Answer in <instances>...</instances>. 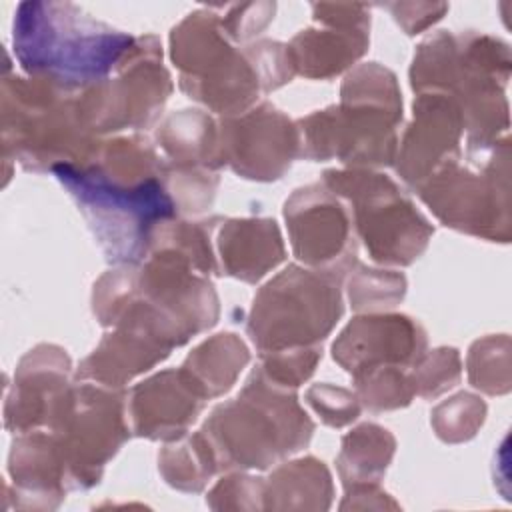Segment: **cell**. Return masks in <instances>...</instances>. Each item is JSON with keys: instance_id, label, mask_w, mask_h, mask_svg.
Here are the masks:
<instances>
[{"instance_id": "12", "label": "cell", "mask_w": 512, "mask_h": 512, "mask_svg": "<svg viewBox=\"0 0 512 512\" xmlns=\"http://www.w3.org/2000/svg\"><path fill=\"white\" fill-rule=\"evenodd\" d=\"M296 258L314 270L342 280L356 264V244L346 208L324 184L296 190L284 206Z\"/></svg>"}, {"instance_id": "5", "label": "cell", "mask_w": 512, "mask_h": 512, "mask_svg": "<svg viewBox=\"0 0 512 512\" xmlns=\"http://www.w3.org/2000/svg\"><path fill=\"white\" fill-rule=\"evenodd\" d=\"M314 424L290 388L272 384L258 368L242 394L218 406L200 430L218 470L268 468L286 454L304 448Z\"/></svg>"}, {"instance_id": "10", "label": "cell", "mask_w": 512, "mask_h": 512, "mask_svg": "<svg viewBox=\"0 0 512 512\" xmlns=\"http://www.w3.org/2000/svg\"><path fill=\"white\" fill-rule=\"evenodd\" d=\"M118 72V78H106L80 92L82 112L96 134L150 126L172 92L154 36L138 38Z\"/></svg>"}, {"instance_id": "28", "label": "cell", "mask_w": 512, "mask_h": 512, "mask_svg": "<svg viewBox=\"0 0 512 512\" xmlns=\"http://www.w3.org/2000/svg\"><path fill=\"white\" fill-rule=\"evenodd\" d=\"M414 394L424 398L450 390L460 380V358L454 348H438L424 354L410 372Z\"/></svg>"}, {"instance_id": "23", "label": "cell", "mask_w": 512, "mask_h": 512, "mask_svg": "<svg viewBox=\"0 0 512 512\" xmlns=\"http://www.w3.org/2000/svg\"><path fill=\"white\" fill-rule=\"evenodd\" d=\"M394 454V438L376 424H362L352 430L336 460L344 486H376Z\"/></svg>"}, {"instance_id": "22", "label": "cell", "mask_w": 512, "mask_h": 512, "mask_svg": "<svg viewBox=\"0 0 512 512\" xmlns=\"http://www.w3.org/2000/svg\"><path fill=\"white\" fill-rule=\"evenodd\" d=\"M330 496V474L316 458L290 462L264 482L266 508H328Z\"/></svg>"}, {"instance_id": "6", "label": "cell", "mask_w": 512, "mask_h": 512, "mask_svg": "<svg viewBox=\"0 0 512 512\" xmlns=\"http://www.w3.org/2000/svg\"><path fill=\"white\" fill-rule=\"evenodd\" d=\"M172 60L180 68V88L220 114H240L264 92L248 50H234L220 16L198 10L170 36Z\"/></svg>"}, {"instance_id": "2", "label": "cell", "mask_w": 512, "mask_h": 512, "mask_svg": "<svg viewBox=\"0 0 512 512\" xmlns=\"http://www.w3.org/2000/svg\"><path fill=\"white\" fill-rule=\"evenodd\" d=\"M14 52L30 76L70 90L94 86L118 68L136 40L94 20L74 4L22 2L14 18Z\"/></svg>"}, {"instance_id": "18", "label": "cell", "mask_w": 512, "mask_h": 512, "mask_svg": "<svg viewBox=\"0 0 512 512\" xmlns=\"http://www.w3.org/2000/svg\"><path fill=\"white\" fill-rule=\"evenodd\" d=\"M134 434L150 440H178L198 418L208 396L180 370H166L132 390Z\"/></svg>"}, {"instance_id": "30", "label": "cell", "mask_w": 512, "mask_h": 512, "mask_svg": "<svg viewBox=\"0 0 512 512\" xmlns=\"http://www.w3.org/2000/svg\"><path fill=\"white\" fill-rule=\"evenodd\" d=\"M308 404L320 414L322 422L334 428L346 426L360 414V400L356 394L330 384H316L306 392Z\"/></svg>"}, {"instance_id": "16", "label": "cell", "mask_w": 512, "mask_h": 512, "mask_svg": "<svg viewBox=\"0 0 512 512\" xmlns=\"http://www.w3.org/2000/svg\"><path fill=\"white\" fill-rule=\"evenodd\" d=\"M466 126L460 104L444 92H420L414 102V122L398 152L396 170L414 190L442 164L460 156L458 142Z\"/></svg>"}, {"instance_id": "8", "label": "cell", "mask_w": 512, "mask_h": 512, "mask_svg": "<svg viewBox=\"0 0 512 512\" xmlns=\"http://www.w3.org/2000/svg\"><path fill=\"white\" fill-rule=\"evenodd\" d=\"M322 184L352 202L356 230L372 260L408 266L426 250L434 228L386 174L326 170Z\"/></svg>"}, {"instance_id": "19", "label": "cell", "mask_w": 512, "mask_h": 512, "mask_svg": "<svg viewBox=\"0 0 512 512\" xmlns=\"http://www.w3.org/2000/svg\"><path fill=\"white\" fill-rule=\"evenodd\" d=\"M220 274L244 282L260 280L284 258V244L274 220H222L218 238Z\"/></svg>"}, {"instance_id": "29", "label": "cell", "mask_w": 512, "mask_h": 512, "mask_svg": "<svg viewBox=\"0 0 512 512\" xmlns=\"http://www.w3.org/2000/svg\"><path fill=\"white\" fill-rule=\"evenodd\" d=\"M480 404H484V402H480L476 396L464 394V392L450 398V402L440 404L434 410V418H432L436 434L446 442H460V440L470 438L474 434V430L478 428V424H482L484 418H478V416L462 418V414Z\"/></svg>"}, {"instance_id": "26", "label": "cell", "mask_w": 512, "mask_h": 512, "mask_svg": "<svg viewBox=\"0 0 512 512\" xmlns=\"http://www.w3.org/2000/svg\"><path fill=\"white\" fill-rule=\"evenodd\" d=\"M358 398L374 412L394 410L410 404L414 386L404 368H376L354 376Z\"/></svg>"}, {"instance_id": "11", "label": "cell", "mask_w": 512, "mask_h": 512, "mask_svg": "<svg viewBox=\"0 0 512 512\" xmlns=\"http://www.w3.org/2000/svg\"><path fill=\"white\" fill-rule=\"evenodd\" d=\"M468 156L476 170L462 168L460 156L452 158L416 192L446 226L494 240L498 238L496 220L502 218L496 208L508 212L498 206V200L508 204V190H498L496 178H504L508 172L498 174L496 144H468ZM502 222L508 224L506 218Z\"/></svg>"}, {"instance_id": "21", "label": "cell", "mask_w": 512, "mask_h": 512, "mask_svg": "<svg viewBox=\"0 0 512 512\" xmlns=\"http://www.w3.org/2000/svg\"><path fill=\"white\" fill-rule=\"evenodd\" d=\"M158 142L172 168H218V130L200 110H180L168 116L158 128Z\"/></svg>"}, {"instance_id": "1", "label": "cell", "mask_w": 512, "mask_h": 512, "mask_svg": "<svg viewBox=\"0 0 512 512\" xmlns=\"http://www.w3.org/2000/svg\"><path fill=\"white\" fill-rule=\"evenodd\" d=\"M70 190L110 262L136 264L176 216L168 162L140 136L102 142L84 162L52 170Z\"/></svg>"}, {"instance_id": "31", "label": "cell", "mask_w": 512, "mask_h": 512, "mask_svg": "<svg viewBox=\"0 0 512 512\" xmlns=\"http://www.w3.org/2000/svg\"><path fill=\"white\" fill-rule=\"evenodd\" d=\"M274 14V4H242L232 6L224 18H220L224 32L232 40H248L258 34Z\"/></svg>"}, {"instance_id": "20", "label": "cell", "mask_w": 512, "mask_h": 512, "mask_svg": "<svg viewBox=\"0 0 512 512\" xmlns=\"http://www.w3.org/2000/svg\"><path fill=\"white\" fill-rule=\"evenodd\" d=\"M8 470L20 498H44L52 508L56 504L50 502V496L62 500L66 494V470L52 434L34 430L16 438Z\"/></svg>"}, {"instance_id": "9", "label": "cell", "mask_w": 512, "mask_h": 512, "mask_svg": "<svg viewBox=\"0 0 512 512\" xmlns=\"http://www.w3.org/2000/svg\"><path fill=\"white\" fill-rule=\"evenodd\" d=\"M60 450L66 488L98 484L104 464L130 436L124 396L92 384L70 386L48 426Z\"/></svg>"}, {"instance_id": "17", "label": "cell", "mask_w": 512, "mask_h": 512, "mask_svg": "<svg viewBox=\"0 0 512 512\" xmlns=\"http://www.w3.org/2000/svg\"><path fill=\"white\" fill-rule=\"evenodd\" d=\"M70 358L58 346H36L18 364L12 392L4 406V426L12 432H34L50 426L68 392Z\"/></svg>"}, {"instance_id": "24", "label": "cell", "mask_w": 512, "mask_h": 512, "mask_svg": "<svg viewBox=\"0 0 512 512\" xmlns=\"http://www.w3.org/2000/svg\"><path fill=\"white\" fill-rule=\"evenodd\" d=\"M244 342L230 332L218 334L200 344L184 362V370L208 398L226 392L248 362Z\"/></svg>"}, {"instance_id": "3", "label": "cell", "mask_w": 512, "mask_h": 512, "mask_svg": "<svg viewBox=\"0 0 512 512\" xmlns=\"http://www.w3.org/2000/svg\"><path fill=\"white\" fill-rule=\"evenodd\" d=\"M402 98L396 76L376 62L362 64L342 84V104L298 122L300 156L338 158L352 166H388L396 156Z\"/></svg>"}, {"instance_id": "27", "label": "cell", "mask_w": 512, "mask_h": 512, "mask_svg": "<svg viewBox=\"0 0 512 512\" xmlns=\"http://www.w3.org/2000/svg\"><path fill=\"white\" fill-rule=\"evenodd\" d=\"M406 292L402 274L358 266L350 278V302L354 310H386L396 306Z\"/></svg>"}, {"instance_id": "25", "label": "cell", "mask_w": 512, "mask_h": 512, "mask_svg": "<svg viewBox=\"0 0 512 512\" xmlns=\"http://www.w3.org/2000/svg\"><path fill=\"white\" fill-rule=\"evenodd\" d=\"M160 468L166 482L174 488L198 492L218 470L214 452L202 432L194 434L182 446H168L160 454Z\"/></svg>"}, {"instance_id": "7", "label": "cell", "mask_w": 512, "mask_h": 512, "mask_svg": "<svg viewBox=\"0 0 512 512\" xmlns=\"http://www.w3.org/2000/svg\"><path fill=\"white\" fill-rule=\"evenodd\" d=\"M342 310L340 280L292 264L254 298L248 334L260 354L318 346Z\"/></svg>"}, {"instance_id": "14", "label": "cell", "mask_w": 512, "mask_h": 512, "mask_svg": "<svg viewBox=\"0 0 512 512\" xmlns=\"http://www.w3.org/2000/svg\"><path fill=\"white\" fill-rule=\"evenodd\" d=\"M426 334L408 316L354 318L332 346L334 360L352 376L376 368L410 370L426 354Z\"/></svg>"}, {"instance_id": "4", "label": "cell", "mask_w": 512, "mask_h": 512, "mask_svg": "<svg viewBox=\"0 0 512 512\" xmlns=\"http://www.w3.org/2000/svg\"><path fill=\"white\" fill-rule=\"evenodd\" d=\"M78 90L48 78H4L2 144L26 170L44 172L84 162L96 148ZM82 92V90H80Z\"/></svg>"}, {"instance_id": "15", "label": "cell", "mask_w": 512, "mask_h": 512, "mask_svg": "<svg viewBox=\"0 0 512 512\" xmlns=\"http://www.w3.org/2000/svg\"><path fill=\"white\" fill-rule=\"evenodd\" d=\"M312 10L330 30H302L288 44V54L302 76L330 78L366 52L370 12L362 4H314Z\"/></svg>"}, {"instance_id": "13", "label": "cell", "mask_w": 512, "mask_h": 512, "mask_svg": "<svg viewBox=\"0 0 512 512\" xmlns=\"http://www.w3.org/2000/svg\"><path fill=\"white\" fill-rule=\"evenodd\" d=\"M296 156H300L298 126L270 104L220 124L218 166L228 164L244 178L276 180Z\"/></svg>"}]
</instances>
